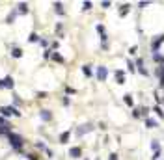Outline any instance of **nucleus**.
Instances as JSON below:
<instances>
[{"instance_id": "1", "label": "nucleus", "mask_w": 164, "mask_h": 160, "mask_svg": "<svg viewBox=\"0 0 164 160\" xmlns=\"http://www.w3.org/2000/svg\"><path fill=\"white\" fill-rule=\"evenodd\" d=\"M0 112H2L4 117H7V115H17V117H19V115H21V112H19L15 106H2V108H0Z\"/></svg>"}, {"instance_id": "2", "label": "nucleus", "mask_w": 164, "mask_h": 160, "mask_svg": "<svg viewBox=\"0 0 164 160\" xmlns=\"http://www.w3.org/2000/svg\"><path fill=\"white\" fill-rule=\"evenodd\" d=\"M7 138H9L11 145H13L15 149H21V147H22V138H21V136H17V134H11V132H9V134H7Z\"/></svg>"}, {"instance_id": "3", "label": "nucleus", "mask_w": 164, "mask_h": 160, "mask_svg": "<svg viewBox=\"0 0 164 160\" xmlns=\"http://www.w3.org/2000/svg\"><path fill=\"white\" fill-rule=\"evenodd\" d=\"M108 76V69L104 67V65H101V67H97V78H99L101 82H104Z\"/></svg>"}, {"instance_id": "4", "label": "nucleus", "mask_w": 164, "mask_h": 160, "mask_svg": "<svg viewBox=\"0 0 164 160\" xmlns=\"http://www.w3.org/2000/svg\"><path fill=\"white\" fill-rule=\"evenodd\" d=\"M80 155H82L80 147H71V149H69V157L71 158H80Z\"/></svg>"}, {"instance_id": "5", "label": "nucleus", "mask_w": 164, "mask_h": 160, "mask_svg": "<svg viewBox=\"0 0 164 160\" xmlns=\"http://www.w3.org/2000/svg\"><path fill=\"white\" fill-rule=\"evenodd\" d=\"M0 82H2V88H13V86H15V82H13V78H11V76H6V78H4V80H0Z\"/></svg>"}, {"instance_id": "6", "label": "nucleus", "mask_w": 164, "mask_h": 160, "mask_svg": "<svg viewBox=\"0 0 164 160\" xmlns=\"http://www.w3.org/2000/svg\"><path fill=\"white\" fill-rule=\"evenodd\" d=\"M39 115H41V119H43V121H50V119H52V114H50L49 110H41V112H39Z\"/></svg>"}, {"instance_id": "7", "label": "nucleus", "mask_w": 164, "mask_h": 160, "mask_svg": "<svg viewBox=\"0 0 164 160\" xmlns=\"http://www.w3.org/2000/svg\"><path fill=\"white\" fill-rule=\"evenodd\" d=\"M162 43H164V36H161V37H157V39H155V41H153V50H155V52H157V50H159V47H161V45H162Z\"/></svg>"}, {"instance_id": "8", "label": "nucleus", "mask_w": 164, "mask_h": 160, "mask_svg": "<svg viewBox=\"0 0 164 160\" xmlns=\"http://www.w3.org/2000/svg\"><path fill=\"white\" fill-rule=\"evenodd\" d=\"M123 101H125V104H129V106H132V104H134V101H132V95H131V93H125V95H123Z\"/></svg>"}, {"instance_id": "9", "label": "nucleus", "mask_w": 164, "mask_h": 160, "mask_svg": "<svg viewBox=\"0 0 164 160\" xmlns=\"http://www.w3.org/2000/svg\"><path fill=\"white\" fill-rule=\"evenodd\" d=\"M116 76H118V84H125V76H123V71H116Z\"/></svg>"}, {"instance_id": "10", "label": "nucleus", "mask_w": 164, "mask_h": 160, "mask_svg": "<svg viewBox=\"0 0 164 160\" xmlns=\"http://www.w3.org/2000/svg\"><path fill=\"white\" fill-rule=\"evenodd\" d=\"M54 9H56L58 15H64V9H62V2H56L54 4Z\"/></svg>"}, {"instance_id": "11", "label": "nucleus", "mask_w": 164, "mask_h": 160, "mask_svg": "<svg viewBox=\"0 0 164 160\" xmlns=\"http://www.w3.org/2000/svg\"><path fill=\"white\" fill-rule=\"evenodd\" d=\"M11 56H13V58H21L22 56V50L21 49H13V50H11Z\"/></svg>"}, {"instance_id": "12", "label": "nucleus", "mask_w": 164, "mask_h": 160, "mask_svg": "<svg viewBox=\"0 0 164 160\" xmlns=\"http://www.w3.org/2000/svg\"><path fill=\"white\" fill-rule=\"evenodd\" d=\"M69 136H71V132H69V130H67V132H64V134L60 136V142H62V143H65V142L69 140Z\"/></svg>"}, {"instance_id": "13", "label": "nucleus", "mask_w": 164, "mask_h": 160, "mask_svg": "<svg viewBox=\"0 0 164 160\" xmlns=\"http://www.w3.org/2000/svg\"><path fill=\"white\" fill-rule=\"evenodd\" d=\"M153 110H155V114H157L161 119H164V112H162V108H161V106H155Z\"/></svg>"}, {"instance_id": "14", "label": "nucleus", "mask_w": 164, "mask_h": 160, "mask_svg": "<svg viewBox=\"0 0 164 160\" xmlns=\"http://www.w3.org/2000/svg\"><path fill=\"white\" fill-rule=\"evenodd\" d=\"M19 11H21V13H26V11H28V4L21 2V4H19Z\"/></svg>"}, {"instance_id": "15", "label": "nucleus", "mask_w": 164, "mask_h": 160, "mask_svg": "<svg viewBox=\"0 0 164 160\" xmlns=\"http://www.w3.org/2000/svg\"><path fill=\"white\" fill-rule=\"evenodd\" d=\"M82 73H84L86 76H91V67H89V65H84V67H82Z\"/></svg>"}, {"instance_id": "16", "label": "nucleus", "mask_w": 164, "mask_h": 160, "mask_svg": "<svg viewBox=\"0 0 164 160\" xmlns=\"http://www.w3.org/2000/svg\"><path fill=\"white\" fill-rule=\"evenodd\" d=\"M153 60H155V61H161V63H164V56H162V54H157V52H155V54H153Z\"/></svg>"}, {"instance_id": "17", "label": "nucleus", "mask_w": 164, "mask_h": 160, "mask_svg": "<svg viewBox=\"0 0 164 160\" xmlns=\"http://www.w3.org/2000/svg\"><path fill=\"white\" fill-rule=\"evenodd\" d=\"M129 4H125V6H121V11H119V15H121V17H125V15H127V11H129Z\"/></svg>"}, {"instance_id": "18", "label": "nucleus", "mask_w": 164, "mask_h": 160, "mask_svg": "<svg viewBox=\"0 0 164 160\" xmlns=\"http://www.w3.org/2000/svg\"><path fill=\"white\" fill-rule=\"evenodd\" d=\"M28 41H30V43H36V41H39V36H37V34H30Z\"/></svg>"}, {"instance_id": "19", "label": "nucleus", "mask_w": 164, "mask_h": 160, "mask_svg": "<svg viewBox=\"0 0 164 160\" xmlns=\"http://www.w3.org/2000/svg\"><path fill=\"white\" fill-rule=\"evenodd\" d=\"M146 125L149 128H153V127H157V121H153V119H146Z\"/></svg>"}, {"instance_id": "20", "label": "nucleus", "mask_w": 164, "mask_h": 160, "mask_svg": "<svg viewBox=\"0 0 164 160\" xmlns=\"http://www.w3.org/2000/svg\"><path fill=\"white\" fill-rule=\"evenodd\" d=\"M127 67H129V71H131V73H134V71H136V67H134V63H132V61H131V60H129V61H127Z\"/></svg>"}, {"instance_id": "21", "label": "nucleus", "mask_w": 164, "mask_h": 160, "mask_svg": "<svg viewBox=\"0 0 164 160\" xmlns=\"http://www.w3.org/2000/svg\"><path fill=\"white\" fill-rule=\"evenodd\" d=\"M52 60H54V61H64V58H62L58 52H54V54H52Z\"/></svg>"}, {"instance_id": "22", "label": "nucleus", "mask_w": 164, "mask_h": 160, "mask_svg": "<svg viewBox=\"0 0 164 160\" xmlns=\"http://www.w3.org/2000/svg\"><path fill=\"white\" fill-rule=\"evenodd\" d=\"M97 32H99L101 36H104V26L103 24H97Z\"/></svg>"}, {"instance_id": "23", "label": "nucleus", "mask_w": 164, "mask_h": 160, "mask_svg": "<svg viewBox=\"0 0 164 160\" xmlns=\"http://www.w3.org/2000/svg\"><path fill=\"white\" fill-rule=\"evenodd\" d=\"M82 7H84V9H91V2H84Z\"/></svg>"}, {"instance_id": "24", "label": "nucleus", "mask_w": 164, "mask_h": 160, "mask_svg": "<svg viewBox=\"0 0 164 160\" xmlns=\"http://www.w3.org/2000/svg\"><path fill=\"white\" fill-rule=\"evenodd\" d=\"M13 19H15V11H13V13H9V15H7V22H13Z\"/></svg>"}, {"instance_id": "25", "label": "nucleus", "mask_w": 164, "mask_h": 160, "mask_svg": "<svg viewBox=\"0 0 164 160\" xmlns=\"http://www.w3.org/2000/svg\"><path fill=\"white\" fill-rule=\"evenodd\" d=\"M151 147H153V151H161V147H159V143H157V142L151 143Z\"/></svg>"}, {"instance_id": "26", "label": "nucleus", "mask_w": 164, "mask_h": 160, "mask_svg": "<svg viewBox=\"0 0 164 160\" xmlns=\"http://www.w3.org/2000/svg\"><path fill=\"white\" fill-rule=\"evenodd\" d=\"M151 158H153V160H159V158H161V151H155V155H153Z\"/></svg>"}, {"instance_id": "27", "label": "nucleus", "mask_w": 164, "mask_h": 160, "mask_svg": "<svg viewBox=\"0 0 164 160\" xmlns=\"http://www.w3.org/2000/svg\"><path fill=\"white\" fill-rule=\"evenodd\" d=\"M138 73H140V75H144V76H147V71L144 67H138Z\"/></svg>"}, {"instance_id": "28", "label": "nucleus", "mask_w": 164, "mask_h": 160, "mask_svg": "<svg viewBox=\"0 0 164 160\" xmlns=\"http://www.w3.org/2000/svg\"><path fill=\"white\" fill-rule=\"evenodd\" d=\"M108 160H118V155H116V153H112L110 157H108Z\"/></svg>"}, {"instance_id": "29", "label": "nucleus", "mask_w": 164, "mask_h": 160, "mask_svg": "<svg viewBox=\"0 0 164 160\" xmlns=\"http://www.w3.org/2000/svg\"><path fill=\"white\" fill-rule=\"evenodd\" d=\"M101 6H103V7H110V2H108V0H104V2L101 4Z\"/></svg>"}, {"instance_id": "30", "label": "nucleus", "mask_w": 164, "mask_h": 160, "mask_svg": "<svg viewBox=\"0 0 164 160\" xmlns=\"http://www.w3.org/2000/svg\"><path fill=\"white\" fill-rule=\"evenodd\" d=\"M0 125H4V117H0Z\"/></svg>"}]
</instances>
